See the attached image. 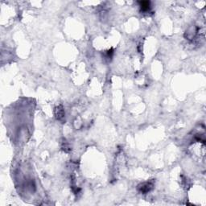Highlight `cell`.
Listing matches in <instances>:
<instances>
[{
	"label": "cell",
	"instance_id": "6da1fadb",
	"mask_svg": "<svg viewBox=\"0 0 206 206\" xmlns=\"http://www.w3.org/2000/svg\"><path fill=\"white\" fill-rule=\"evenodd\" d=\"M153 186V182H150V181H149V182H144V183L140 184L139 186H138V190H139L140 192L145 194V193L149 192L151 190H152Z\"/></svg>",
	"mask_w": 206,
	"mask_h": 206
},
{
	"label": "cell",
	"instance_id": "7a4b0ae2",
	"mask_svg": "<svg viewBox=\"0 0 206 206\" xmlns=\"http://www.w3.org/2000/svg\"><path fill=\"white\" fill-rule=\"evenodd\" d=\"M196 34V28L195 26H192L188 29L185 36L188 40H192L193 38L195 37Z\"/></svg>",
	"mask_w": 206,
	"mask_h": 206
},
{
	"label": "cell",
	"instance_id": "3957f363",
	"mask_svg": "<svg viewBox=\"0 0 206 206\" xmlns=\"http://www.w3.org/2000/svg\"><path fill=\"white\" fill-rule=\"evenodd\" d=\"M139 3H140V8H141L142 11L146 12L150 10L151 3L149 1H142V2H140Z\"/></svg>",
	"mask_w": 206,
	"mask_h": 206
},
{
	"label": "cell",
	"instance_id": "277c9868",
	"mask_svg": "<svg viewBox=\"0 0 206 206\" xmlns=\"http://www.w3.org/2000/svg\"><path fill=\"white\" fill-rule=\"evenodd\" d=\"M56 116L57 118V119L60 120L61 118H63L64 116V112L63 108L61 106H58L56 109Z\"/></svg>",
	"mask_w": 206,
	"mask_h": 206
}]
</instances>
